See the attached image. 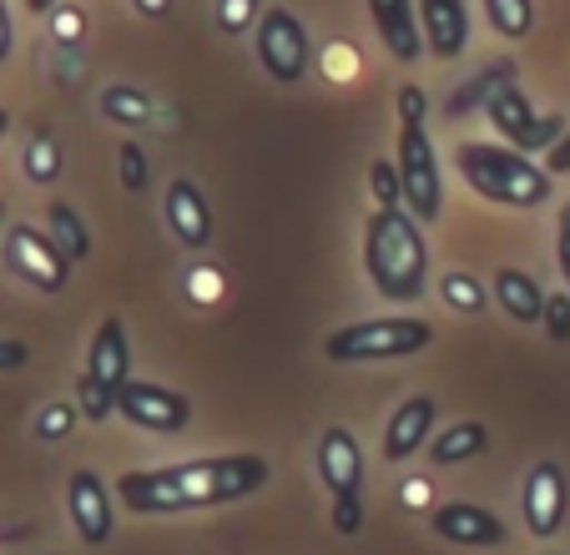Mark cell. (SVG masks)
I'll return each mask as SVG.
<instances>
[{"mask_svg": "<svg viewBox=\"0 0 570 555\" xmlns=\"http://www.w3.org/2000/svg\"><path fill=\"white\" fill-rule=\"evenodd\" d=\"M268 459L263 455H213L183 459L167 470H131L117 480V500L131 515H177L207 510V505H233L243 495L268 485Z\"/></svg>", "mask_w": 570, "mask_h": 555, "instance_id": "1", "label": "cell"}, {"mask_svg": "<svg viewBox=\"0 0 570 555\" xmlns=\"http://www.w3.org/2000/svg\"><path fill=\"white\" fill-rule=\"evenodd\" d=\"M364 267L389 303H414L430 289L424 223L410 207H374L364 223Z\"/></svg>", "mask_w": 570, "mask_h": 555, "instance_id": "2", "label": "cell"}, {"mask_svg": "<svg viewBox=\"0 0 570 555\" xmlns=\"http://www.w3.org/2000/svg\"><path fill=\"white\" fill-rule=\"evenodd\" d=\"M454 167L470 182L474 197L500 207H540L550 203V187H556V177L546 167H535L525 152L505 147V142H460Z\"/></svg>", "mask_w": 570, "mask_h": 555, "instance_id": "3", "label": "cell"}, {"mask_svg": "<svg viewBox=\"0 0 570 555\" xmlns=\"http://www.w3.org/2000/svg\"><path fill=\"white\" fill-rule=\"evenodd\" d=\"M434 329L424 319H364L344 323L323 339V359L334 363H384V359H410V353L430 349Z\"/></svg>", "mask_w": 570, "mask_h": 555, "instance_id": "4", "label": "cell"}, {"mask_svg": "<svg viewBox=\"0 0 570 555\" xmlns=\"http://www.w3.org/2000/svg\"><path fill=\"white\" fill-rule=\"evenodd\" d=\"M484 117H490V127L505 137V147L525 152V157L550 152L560 137H566V117H546V111H535V107H530V97L520 91L515 81L500 86L495 97L484 101Z\"/></svg>", "mask_w": 570, "mask_h": 555, "instance_id": "5", "label": "cell"}, {"mask_svg": "<svg viewBox=\"0 0 570 555\" xmlns=\"http://www.w3.org/2000/svg\"><path fill=\"white\" fill-rule=\"evenodd\" d=\"M399 177H404V207H410L420 223H440L444 213V187H440V162H434L430 132L414 127V121H399Z\"/></svg>", "mask_w": 570, "mask_h": 555, "instance_id": "6", "label": "cell"}, {"mask_svg": "<svg viewBox=\"0 0 570 555\" xmlns=\"http://www.w3.org/2000/svg\"><path fill=\"white\" fill-rule=\"evenodd\" d=\"M253 46H258L263 71H268L273 81H283V86L303 81L308 66H313V41H308L303 21L288 11V6H268V11H263L258 31H253Z\"/></svg>", "mask_w": 570, "mask_h": 555, "instance_id": "7", "label": "cell"}, {"mask_svg": "<svg viewBox=\"0 0 570 555\" xmlns=\"http://www.w3.org/2000/svg\"><path fill=\"white\" fill-rule=\"evenodd\" d=\"M6 267H11L21 283H31L36 293H61L66 289V273H71V257L56 247L51 233L31 223H16L6 233Z\"/></svg>", "mask_w": 570, "mask_h": 555, "instance_id": "8", "label": "cell"}, {"mask_svg": "<svg viewBox=\"0 0 570 555\" xmlns=\"http://www.w3.org/2000/svg\"><path fill=\"white\" fill-rule=\"evenodd\" d=\"M117 415L147 429V435H183L187 419H193V399L177 395V389L147 384V379H127L117 389Z\"/></svg>", "mask_w": 570, "mask_h": 555, "instance_id": "9", "label": "cell"}, {"mask_svg": "<svg viewBox=\"0 0 570 555\" xmlns=\"http://www.w3.org/2000/svg\"><path fill=\"white\" fill-rule=\"evenodd\" d=\"M66 510H71L76 535L87 545H107L117 530V510H111V490L101 485L97 470H76L66 485Z\"/></svg>", "mask_w": 570, "mask_h": 555, "instance_id": "10", "label": "cell"}, {"mask_svg": "<svg viewBox=\"0 0 570 555\" xmlns=\"http://www.w3.org/2000/svg\"><path fill=\"white\" fill-rule=\"evenodd\" d=\"M520 505H525V525H530V535H535V541H550V535L566 525V470H560L556 459L530 465Z\"/></svg>", "mask_w": 570, "mask_h": 555, "instance_id": "11", "label": "cell"}, {"mask_svg": "<svg viewBox=\"0 0 570 555\" xmlns=\"http://www.w3.org/2000/svg\"><path fill=\"white\" fill-rule=\"evenodd\" d=\"M161 217L173 227V237L193 253H203L213 243V207H207L203 187L193 177H173L167 182V193H161Z\"/></svg>", "mask_w": 570, "mask_h": 555, "instance_id": "12", "label": "cell"}, {"mask_svg": "<svg viewBox=\"0 0 570 555\" xmlns=\"http://www.w3.org/2000/svg\"><path fill=\"white\" fill-rule=\"evenodd\" d=\"M434 535L450 545H470V551H490V545L505 541V520L484 505H470V500H444L440 510L430 515Z\"/></svg>", "mask_w": 570, "mask_h": 555, "instance_id": "13", "label": "cell"}, {"mask_svg": "<svg viewBox=\"0 0 570 555\" xmlns=\"http://www.w3.org/2000/svg\"><path fill=\"white\" fill-rule=\"evenodd\" d=\"M318 475H323V490L334 495H364V449L358 439L348 435L344 425L323 429L318 439Z\"/></svg>", "mask_w": 570, "mask_h": 555, "instance_id": "14", "label": "cell"}, {"mask_svg": "<svg viewBox=\"0 0 570 555\" xmlns=\"http://www.w3.org/2000/svg\"><path fill=\"white\" fill-rule=\"evenodd\" d=\"M368 16H374V31L384 36L394 61H404V66L420 61V51H424L420 0H368Z\"/></svg>", "mask_w": 570, "mask_h": 555, "instance_id": "15", "label": "cell"}, {"mask_svg": "<svg viewBox=\"0 0 570 555\" xmlns=\"http://www.w3.org/2000/svg\"><path fill=\"white\" fill-rule=\"evenodd\" d=\"M420 31L440 61H460L470 46V11L464 0H420Z\"/></svg>", "mask_w": 570, "mask_h": 555, "instance_id": "16", "label": "cell"}, {"mask_svg": "<svg viewBox=\"0 0 570 555\" xmlns=\"http://www.w3.org/2000/svg\"><path fill=\"white\" fill-rule=\"evenodd\" d=\"M434 419H440V409H434V399L430 395H414V399H404V405L389 415V429H384V455L394 459H410L414 449H424L430 445V435H434Z\"/></svg>", "mask_w": 570, "mask_h": 555, "instance_id": "17", "label": "cell"}, {"mask_svg": "<svg viewBox=\"0 0 570 555\" xmlns=\"http://www.w3.org/2000/svg\"><path fill=\"white\" fill-rule=\"evenodd\" d=\"M87 369L111 389V395L131 379V343H127V323L121 319H101L97 323L91 349H87Z\"/></svg>", "mask_w": 570, "mask_h": 555, "instance_id": "18", "label": "cell"}, {"mask_svg": "<svg viewBox=\"0 0 570 555\" xmlns=\"http://www.w3.org/2000/svg\"><path fill=\"white\" fill-rule=\"evenodd\" d=\"M546 299H550V293L540 289L525 267H500V273H495V303L515 323H540V319H546Z\"/></svg>", "mask_w": 570, "mask_h": 555, "instance_id": "19", "label": "cell"}, {"mask_svg": "<svg viewBox=\"0 0 570 555\" xmlns=\"http://www.w3.org/2000/svg\"><path fill=\"white\" fill-rule=\"evenodd\" d=\"M484 449H490V429L474 425V419H460V425H450L440 439H430V459L434 465H464V459H480Z\"/></svg>", "mask_w": 570, "mask_h": 555, "instance_id": "20", "label": "cell"}, {"mask_svg": "<svg viewBox=\"0 0 570 555\" xmlns=\"http://www.w3.org/2000/svg\"><path fill=\"white\" fill-rule=\"evenodd\" d=\"M101 117H111L117 127H151L157 121V107L141 86H107L101 91Z\"/></svg>", "mask_w": 570, "mask_h": 555, "instance_id": "21", "label": "cell"}, {"mask_svg": "<svg viewBox=\"0 0 570 555\" xmlns=\"http://www.w3.org/2000/svg\"><path fill=\"white\" fill-rule=\"evenodd\" d=\"M21 167H26V177L36 182V187H51L56 177H61V142H56V132L51 127H36L31 137H26V157H21Z\"/></svg>", "mask_w": 570, "mask_h": 555, "instance_id": "22", "label": "cell"}, {"mask_svg": "<svg viewBox=\"0 0 570 555\" xmlns=\"http://www.w3.org/2000/svg\"><path fill=\"white\" fill-rule=\"evenodd\" d=\"M46 233L56 237V247H61L71 263L91 257V233H87V223H81V213H76L71 203H51V213H46Z\"/></svg>", "mask_w": 570, "mask_h": 555, "instance_id": "23", "label": "cell"}, {"mask_svg": "<svg viewBox=\"0 0 570 555\" xmlns=\"http://www.w3.org/2000/svg\"><path fill=\"white\" fill-rule=\"evenodd\" d=\"M510 81H515V66H510V61L484 66V71L474 76L470 86H460V91H454V97H450V111H454V117H460V111H474V107H484V101L495 97L500 86H510Z\"/></svg>", "mask_w": 570, "mask_h": 555, "instance_id": "24", "label": "cell"}, {"mask_svg": "<svg viewBox=\"0 0 570 555\" xmlns=\"http://www.w3.org/2000/svg\"><path fill=\"white\" fill-rule=\"evenodd\" d=\"M484 16L505 41H525L535 31V0H484Z\"/></svg>", "mask_w": 570, "mask_h": 555, "instance_id": "25", "label": "cell"}, {"mask_svg": "<svg viewBox=\"0 0 570 555\" xmlns=\"http://www.w3.org/2000/svg\"><path fill=\"white\" fill-rule=\"evenodd\" d=\"M76 409H81V419L101 425V419L117 415V395H111V389L101 384L91 369H81V374H76Z\"/></svg>", "mask_w": 570, "mask_h": 555, "instance_id": "26", "label": "cell"}, {"mask_svg": "<svg viewBox=\"0 0 570 555\" xmlns=\"http://www.w3.org/2000/svg\"><path fill=\"white\" fill-rule=\"evenodd\" d=\"M440 299L450 303L454 313H464V319H474V313H484V283L470 273H444L440 278Z\"/></svg>", "mask_w": 570, "mask_h": 555, "instance_id": "27", "label": "cell"}, {"mask_svg": "<svg viewBox=\"0 0 570 555\" xmlns=\"http://www.w3.org/2000/svg\"><path fill=\"white\" fill-rule=\"evenodd\" d=\"M76 419H81V409H76L71 399H56V405H46L41 415H36V439H41V445H61L76 429Z\"/></svg>", "mask_w": 570, "mask_h": 555, "instance_id": "28", "label": "cell"}, {"mask_svg": "<svg viewBox=\"0 0 570 555\" xmlns=\"http://www.w3.org/2000/svg\"><path fill=\"white\" fill-rule=\"evenodd\" d=\"M258 21H263V0H217V31L223 36L258 31Z\"/></svg>", "mask_w": 570, "mask_h": 555, "instance_id": "29", "label": "cell"}, {"mask_svg": "<svg viewBox=\"0 0 570 555\" xmlns=\"http://www.w3.org/2000/svg\"><path fill=\"white\" fill-rule=\"evenodd\" d=\"M368 187H374L379 207H404V177H399V162H374L368 167Z\"/></svg>", "mask_w": 570, "mask_h": 555, "instance_id": "30", "label": "cell"}, {"mask_svg": "<svg viewBox=\"0 0 570 555\" xmlns=\"http://www.w3.org/2000/svg\"><path fill=\"white\" fill-rule=\"evenodd\" d=\"M117 172H121V187L127 193H147V152L137 142H121L117 147Z\"/></svg>", "mask_w": 570, "mask_h": 555, "instance_id": "31", "label": "cell"}, {"mask_svg": "<svg viewBox=\"0 0 570 555\" xmlns=\"http://www.w3.org/2000/svg\"><path fill=\"white\" fill-rule=\"evenodd\" d=\"M546 333L550 343H570V293H550L546 299Z\"/></svg>", "mask_w": 570, "mask_h": 555, "instance_id": "32", "label": "cell"}, {"mask_svg": "<svg viewBox=\"0 0 570 555\" xmlns=\"http://www.w3.org/2000/svg\"><path fill=\"white\" fill-rule=\"evenodd\" d=\"M328 520H334L338 535H358V530H364V495H338Z\"/></svg>", "mask_w": 570, "mask_h": 555, "instance_id": "33", "label": "cell"}, {"mask_svg": "<svg viewBox=\"0 0 570 555\" xmlns=\"http://www.w3.org/2000/svg\"><path fill=\"white\" fill-rule=\"evenodd\" d=\"M81 31H87V16L76 11V6H56V11H51V36H56V41L76 46V41H81Z\"/></svg>", "mask_w": 570, "mask_h": 555, "instance_id": "34", "label": "cell"}, {"mask_svg": "<svg viewBox=\"0 0 570 555\" xmlns=\"http://www.w3.org/2000/svg\"><path fill=\"white\" fill-rule=\"evenodd\" d=\"M399 121H414V127L430 121V97H424V86H404V91H399Z\"/></svg>", "mask_w": 570, "mask_h": 555, "instance_id": "35", "label": "cell"}, {"mask_svg": "<svg viewBox=\"0 0 570 555\" xmlns=\"http://www.w3.org/2000/svg\"><path fill=\"white\" fill-rule=\"evenodd\" d=\"M556 263H560V278H566V293H570V203L560 207V223H556Z\"/></svg>", "mask_w": 570, "mask_h": 555, "instance_id": "36", "label": "cell"}, {"mask_svg": "<svg viewBox=\"0 0 570 555\" xmlns=\"http://www.w3.org/2000/svg\"><path fill=\"white\" fill-rule=\"evenodd\" d=\"M31 363V349L21 339H0V374H11V369H26Z\"/></svg>", "mask_w": 570, "mask_h": 555, "instance_id": "37", "label": "cell"}, {"mask_svg": "<svg viewBox=\"0 0 570 555\" xmlns=\"http://www.w3.org/2000/svg\"><path fill=\"white\" fill-rule=\"evenodd\" d=\"M546 172H550V177H566V172H570V127H566V137H560L556 147H550Z\"/></svg>", "mask_w": 570, "mask_h": 555, "instance_id": "38", "label": "cell"}, {"mask_svg": "<svg viewBox=\"0 0 570 555\" xmlns=\"http://www.w3.org/2000/svg\"><path fill=\"white\" fill-rule=\"evenodd\" d=\"M11 51H16V26H11L6 0H0V61H11Z\"/></svg>", "mask_w": 570, "mask_h": 555, "instance_id": "39", "label": "cell"}, {"mask_svg": "<svg viewBox=\"0 0 570 555\" xmlns=\"http://www.w3.org/2000/svg\"><path fill=\"white\" fill-rule=\"evenodd\" d=\"M137 6V16H147V21H167L173 16V0H131Z\"/></svg>", "mask_w": 570, "mask_h": 555, "instance_id": "40", "label": "cell"}, {"mask_svg": "<svg viewBox=\"0 0 570 555\" xmlns=\"http://www.w3.org/2000/svg\"><path fill=\"white\" fill-rule=\"evenodd\" d=\"M26 6H31L36 16H51V11H56V0H26Z\"/></svg>", "mask_w": 570, "mask_h": 555, "instance_id": "41", "label": "cell"}, {"mask_svg": "<svg viewBox=\"0 0 570 555\" xmlns=\"http://www.w3.org/2000/svg\"><path fill=\"white\" fill-rule=\"evenodd\" d=\"M6 132H11V111L0 107V142H6Z\"/></svg>", "mask_w": 570, "mask_h": 555, "instance_id": "42", "label": "cell"}, {"mask_svg": "<svg viewBox=\"0 0 570 555\" xmlns=\"http://www.w3.org/2000/svg\"><path fill=\"white\" fill-rule=\"evenodd\" d=\"M0 223H6V203H0Z\"/></svg>", "mask_w": 570, "mask_h": 555, "instance_id": "43", "label": "cell"}]
</instances>
